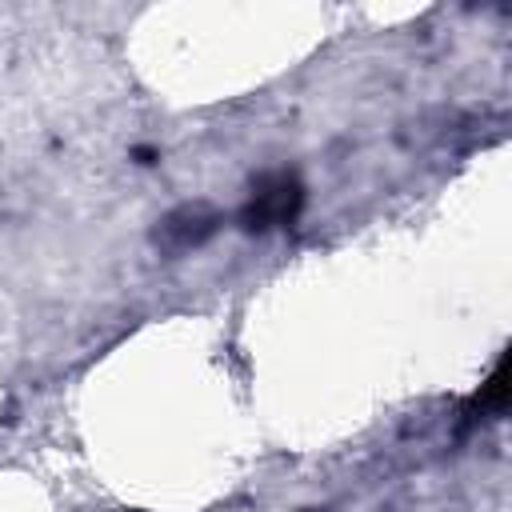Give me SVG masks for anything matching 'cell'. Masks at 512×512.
Here are the masks:
<instances>
[{
	"instance_id": "cell-1",
	"label": "cell",
	"mask_w": 512,
	"mask_h": 512,
	"mask_svg": "<svg viewBox=\"0 0 512 512\" xmlns=\"http://www.w3.org/2000/svg\"><path fill=\"white\" fill-rule=\"evenodd\" d=\"M304 208V184L296 172H268L252 184V196L240 212L244 232H268L280 224H292Z\"/></svg>"
},
{
	"instance_id": "cell-2",
	"label": "cell",
	"mask_w": 512,
	"mask_h": 512,
	"mask_svg": "<svg viewBox=\"0 0 512 512\" xmlns=\"http://www.w3.org/2000/svg\"><path fill=\"white\" fill-rule=\"evenodd\" d=\"M216 224H220V216H216L208 204H180V208H172V212L156 224L152 240H156L160 252L184 256V252L200 248V244L216 232Z\"/></svg>"
},
{
	"instance_id": "cell-3",
	"label": "cell",
	"mask_w": 512,
	"mask_h": 512,
	"mask_svg": "<svg viewBox=\"0 0 512 512\" xmlns=\"http://www.w3.org/2000/svg\"><path fill=\"white\" fill-rule=\"evenodd\" d=\"M508 392H512V384H508V356L492 368V376L480 384V392L472 396V408L476 412H492V416H500L504 408H508Z\"/></svg>"
},
{
	"instance_id": "cell-4",
	"label": "cell",
	"mask_w": 512,
	"mask_h": 512,
	"mask_svg": "<svg viewBox=\"0 0 512 512\" xmlns=\"http://www.w3.org/2000/svg\"><path fill=\"white\" fill-rule=\"evenodd\" d=\"M132 156H136V160H140V164H152V160H156V152H152V148H136V152H132Z\"/></svg>"
}]
</instances>
